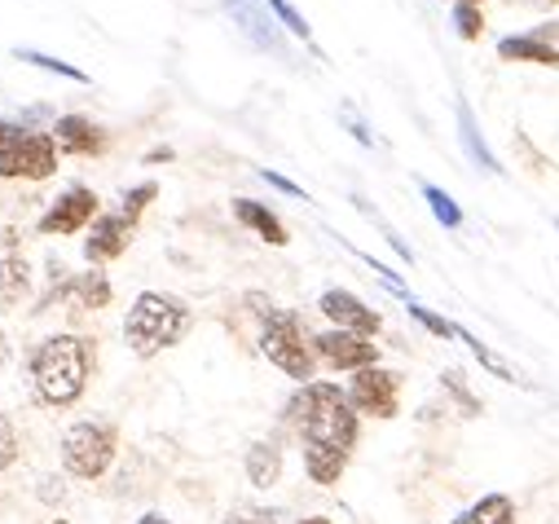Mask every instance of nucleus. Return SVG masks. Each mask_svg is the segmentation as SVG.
<instances>
[{"instance_id": "f257e3e1", "label": "nucleus", "mask_w": 559, "mask_h": 524, "mask_svg": "<svg viewBox=\"0 0 559 524\" xmlns=\"http://www.w3.org/2000/svg\"><path fill=\"white\" fill-rule=\"evenodd\" d=\"M287 424L305 441V472L318 485H335L353 458L357 445V410L348 402V392L335 383H305L296 397L287 402Z\"/></svg>"}, {"instance_id": "f03ea898", "label": "nucleus", "mask_w": 559, "mask_h": 524, "mask_svg": "<svg viewBox=\"0 0 559 524\" xmlns=\"http://www.w3.org/2000/svg\"><path fill=\"white\" fill-rule=\"evenodd\" d=\"M97 366V344L84 335H49L32 353V379H36V397L45 406H75L88 388V374Z\"/></svg>"}, {"instance_id": "7ed1b4c3", "label": "nucleus", "mask_w": 559, "mask_h": 524, "mask_svg": "<svg viewBox=\"0 0 559 524\" xmlns=\"http://www.w3.org/2000/svg\"><path fill=\"white\" fill-rule=\"evenodd\" d=\"M190 331V305L168 291H142L123 318V340L136 357H159Z\"/></svg>"}, {"instance_id": "20e7f679", "label": "nucleus", "mask_w": 559, "mask_h": 524, "mask_svg": "<svg viewBox=\"0 0 559 524\" xmlns=\"http://www.w3.org/2000/svg\"><path fill=\"white\" fill-rule=\"evenodd\" d=\"M247 305L260 313V353L300 383H313V366H318V353H313V340L305 335L300 326V313L292 309H277L273 300L264 296H247Z\"/></svg>"}, {"instance_id": "39448f33", "label": "nucleus", "mask_w": 559, "mask_h": 524, "mask_svg": "<svg viewBox=\"0 0 559 524\" xmlns=\"http://www.w3.org/2000/svg\"><path fill=\"white\" fill-rule=\"evenodd\" d=\"M58 172V142L40 128H23L0 119V177H23V181H45Z\"/></svg>"}, {"instance_id": "423d86ee", "label": "nucleus", "mask_w": 559, "mask_h": 524, "mask_svg": "<svg viewBox=\"0 0 559 524\" xmlns=\"http://www.w3.org/2000/svg\"><path fill=\"white\" fill-rule=\"evenodd\" d=\"M115 450H119V432L97 419H84V424L67 428V437H62V463L80 480L106 476V467L115 463Z\"/></svg>"}, {"instance_id": "0eeeda50", "label": "nucleus", "mask_w": 559, "mask_h": 524, "mask_svg": "<svg viewBox=\"0 0 559 524\" xmlns=\"http://www.w3.org/2000/svg\"><path fill=\"white\" fill-rule=\"evenodd\" d=\"M396 397H401V374L396 370H383V366H366L348 383L353 410H361L370 419H392L396 415Z\"/></svg>"}, {"instance_id": "6e6552de", "label": "nucleus", "mask_w": 559, "mask_h": 524, "mask_svg": "<svg viewBox=\"0 0 559 524\" xmlns=\"http://www.w3.org/2000/svg\"><path fill=\"white\" fill-rule=\"evenodd\" d=\"M221 5L229 10V19L238 23V32H242L255 49H264V53H273V58H287L283 27H277V19H273V10L264 5V0H221Z\"/></svg>"}, {"instance_id": "1a4fd4ad", "label": "nucleus", "mask_w": 559, "mask_h": 524, "mask_svg": "<svg viewBox=\"0 0 559 524\" xmlns=\"http://www.w3.org/2000/svg\"><path fill=\"white\" fill-rule=\"evenodd\" d=\"M313 353L335 366V370H366V366H379V344L366 340V335H353V331H322L313 335Z\"/></svg>"}, {"instance_id": "9d476101", "label": "nucleus", "mask_w": 559, "mask_h": 524, "mask_svg": "<svg viewBox=\"0 0 559 524\" xmlns=\"http://www.w3.org/2000/svg\"><path fill=\"white\" fill-rule=\"evenodd\" d=\"M88 221H97V194L88 186H71L62 199H53V207L40 216V234H80Z\"/></svg>"}, {"instance_id": "9b49d317", "label": "nucleus", "mask_w": 559, "mask_h": 524, "mask_svg": "<svg viewBox=\"0 0 559 524\" xmlns=\"http://www.w3.org/2000/svg\"><path fill=\"white\" fill-rule=\"evenodd\" d=\"M318 309L335 322V331H353V335H379V326H383V318L370 309V305H361L353 291H340V287H331V291H322V300H318Z\"/></svg>"}, {"instance_id": "f8f14e48", "label": "nucleus", "mask_w": 559, "mask_h": 524, "mask_svg": "<svg viewBox=\"0 0 559 524\" xmlns=\"http://www.w3.org/2000/svg\"><path fill=\"white\" fill-rule=\"evenodd\" d=\"M132 229L136 221H128L123 212H110V216H97L93 221V234L84 238V255H88V265H106V260H119L132 242Z\"/></svg>"}, {"instance_id": "ddd939ff", "label": "nucleus", "mask_w": 559, "mask_h": 524, "mask_svg": "<svg viewBox=\"0 0 559 524\" xmlns=\"http://www.w3.org/2000/svg\"><path fill=\"white\" fill-rule=\"evenodd\" d=\"M53 142L67 155H102L106 151V133L93 119H84V115H62L53 123Z\"/></svg>"}, {"instance_id": "4468645a", "label": "nucleus", "mask_w": 559, "mask_h": 524, "mask_svg": "<svg viewBox=\"0 0 559 524\" xmlns=\"http://www.w3.org/2000/svg\"><path fill=\"white\" fill-rule=\"evenodd\" d=\"M49 270H53V291H58V296H75V300L88 305V309H106V305H110V283H106L102 270H88V274H80V278H67V274H62L67 265H49Z\"/></svg>"}, {"instance_id": "2eb2a0df", "label": "nucleus", "mask_w": 559, "mask_h": 524, "mask_svg": "<svg viewBox=\"0 0 559 524\" xmlns=\"http://www.w3.org/2000/svg\"><path fill=\"white\" fill-rule=\"evenodd\" d=\"M550 32H555V27H542V36H507V40H498V58H507V62H542V67H559V49L546 45Z\"/></svg>"}, {"instance_id": "dca6fc26", "label": "nucleus", "mask_w": 559, "mask_h": 524, "mask_svg": "<svg viewBox=\"0 0 559 524\" xmlns=\"http://www.w3.org/2000/svg\"><path fill=\"white\" fill-rule=\"evenodd\" d=\"M234 216H238L251 234H260L264 242H273V247H287V238H292V234H287V225L277 221L264 203H255V199H234Z\"/></svg>"}, {"instance_id": "f3484780", "label": "nucleus", "mask_w": 559, "mask_h": 524, "mask_svg": "<svg viewBox=\"0 0 559 524\" xmlns=\"http://www.w3.org/2000/svg\"><path fill=\"white\" fill-rule=\"evenodd\" d=\"M247 476L255 489H273L277 476H283V450H277L273 441H255L247 450Z\"/></svg>"}, {"instance_id": "a211bd4d", "label": "nucleus", "mask_w": 559, "mask_h": 524, "mask_svg": "<svg viewBox=\"0 0 559 524\" xmlns=\"http://www.w3.org/2000/svg\"><path fill=\"white\" fill-rule=\"evenodd\" d=\"M459 138H463V151L472 155V164H476L480 172H498V159L489 155V146H485V138H480V123H476V115H472L467 102H459Z\"/></svg>"}, {"instance_id": "6ab92c4d", "label": "nucleus", "mask_w": 559, "mask_h": 524, "mask_svg": "<svg viewBox=\"0 0 559 524\" xmlns=\"http://www.w3.org/2000/svg\"><path fill=\"white\" fill-rule=\"evenodd\" d=\"M450 524H515V502L507 493H485L476 507H467Z\"/></svg>"}, {"instance_id": "aec40b11", "label": "nucleus", "mask_w": 559, "mask_h": 524, "mask_svg": "<svg viewBox=\"0 0 559 524\" xmlns=\"http://www.w3.org/2000/svg\"><path fill=\"white\" fill-rule=\"evenodd\" d=\"M14 58L19 62H27V67H40V71H49V75H62V80H75V84H88V71H80V67H71V62H58V58H49V53H40V49H14Z\"/></svg>"}, {"instance_id": "412c9836", "label": "nucleus", "mask_w": 559, "mask_h": 524, "mask_svg": "<svg viewBox=\"0 0 559 524\" xmlns=\"http://www.w3.org/2000/svg\"><path fill=\"white\" fill-rule=\"evenodd\" d=\"M23 291H27V265L19 255H5L0 260V300L14 305V300H23Z\"/></svg>"}, {"instance_id": "4be33fe9", "label": "nucleus", "mask_w": 559, "mask_h": 524, "mask_svg": "<svg viewBox=\"0 0 559 524\" xmlns=\"http://www.w3.org/2000/svg\"><path fill=\"white\" fill-rule=\"evenodd\" d=\"M424 199H428V207H432V216L445 225V229H459L463 225V207L441 190V186H424Z\"/></svg>"}, {"instance_id": "5701e85b", "label": "nucleus", "mask_w": 559, "mask_h": 524, "mask_svg": "<svg viewBox=\"0 0 559 524\" xmlns=\"http://www.w3.org/2000/svg\"><path fill=\"white\" fill-rule=\"evenodd\" d=\"M459 340H463V344H467V348H472V353L480 357V366H489V370H493L498 379H507V383H524V379H520V374H515V370H511V366H507L502 357H493V353H489V348H485V344H480V340H476L472 331H459Z\"/></svg>"}, {"instance_id": "b1692460", "label": "nucleus", "mask_w": 559, "mask_h": 524, "mask_svg": "<svg viewBox=\"0 0 559 524\" xmlns=\"http://www.w3.org/2000/svg\"><path fill=\"white\" fill-rule=\"evenodd\" d=\"M264 5L273 10V19L283 23L292 36H300V40H313V32H309V23H305V14H300L296 5H287V0H264Z\"/></svg>"}, {"instance_id": "393cba45", "label": "nucleus", "mask_w": 559, "mask_h": 524, "mask_svg": "<svg viewBox=\"0 0 559 524\" xmlns=\"http://www.w3.org/2000/svg\"><path fill=\"white\" fill-rule=\"evenodd\" d=\"M405 309H409V318H418V322H424L432 335H441V340H459V326L454 322H445L441 313H432V309H424V305H418V300H405Z\"/></svg>"}, {"instance_id": "a878e982", "label": "nucleus", "mask_w": 559, "mask_h": 524, "mask_svg": "<svg viewBox=\"0 0 559 524\" xmlns=\"http://www.w3.org/2000/svg\"><path fill=\"white\" fill-rule=\"evenodd\" d=\"M155 194H159V186H155V181H142V186H132V190L123 194V207H119V212H123L128 221H136V216H142V212L151 207V199H155Z\"/></svg>"}, {"instance_id": "bb28decb", "label": "nucleus", "mask_w": 559, "mask_h": 524, "mask_svg": "<svg viewBox=\"0 0 559 524\" xmlns=\"http://www.w3.org/2000/svg\"><path fill=\"white\" fill-rule=\"evenodd\" d=\"M225 524H283V511L277 507H247V511L225 515Z\"/></svg>"}, {"instance_id": "cd10ccee", "label": "nucleus", "mask_w": 559, "mask_h": 524, "mask_svg": "<svg viewBox=\"0 0 559 524\" xmlns=\"http://www.w3.org/2000/svg\"><path fill=\"white\" fill-rule=\"evenodd\" d=\"M454 23H459V36H463V40H476V36L485 32L480 10H476V5H463V0H459V10H454Z\"/></svg>"}, {"instance_id": "c85d7f7f", "label": "nucleus", "mask_w": 559, "mask_h": 524, "mask_svg": "<svg viewBox=\"0 0 559 524\" xmlns=\"http://www.w3.org/2000/svg\"><path fill=\"white\" fill-rule=\"evenodd\" d=\"M14 458H19V437H14L10 415H0V472H10Z\"/></svg>"}, {"instance_id": "c756f323", "label": "nucleus", "mask_w": 559, "mask_h": 524, "mask_svg": "<svg viewBox=\"0 0 559 524\" xmlns=\"http://www.w3.org/2000/svg\"><path fill=\"white\" fill-rule=\"evenodd\" d=\"M445 388L454 392V402L463 406V415H472V419L480 415V402H476V397H472V392H467V383L459 379V370H445Z\"/></svg>"}, {"instance_id": "7c9ffc66", "label": "nucleus", "mask_w": 559, "mask_h": 524, "mask_svg": "<svg viewBox=\"0 0 559 524\" xmlns=\"http://www.w3.org/2000/svg\"><path fill=\"white\" fill-rule=\"evenodd\" d=\"M260 177H264V181H269L273 190H283V194H292V199H309V194H305V190H300L296 181H287L283 172H269V168H260Z\"/></svg>"}, {"instance_id": "2f4dec72", "label": "nucleus", "mask_w": 559, "mask_h": 524, "mask_svg": "<svg viewBox=\"0 0 559 524\" xmlns=\"http://www.w3.org/2000/svg\"><path fill=\"white\" fill-rule=\"evenodd\" d=\"M344 123H348V133H353V138H357L361 146H374V138H370V128H366V123H361V119H357L353 110H344Z\"/></svg>"}, {"instance_id": "473e14b6", "label": "nucleus", "mask_w": 559, "mask_h": 524, "mask_svg": "<svg viewBox=\"0 0 559 524\" xmlns=\"http://www.w3.org/2000/svg\"><path fill=\"white\" fill-rule=\"evenodd\" d=\"M136 524H173V520H164V515H159V511H146V515H142V520H136Z\"/></svg>"}, {"instance_id": "72a5a7b5", "label": "nucleus", "mask_w": 559, "mask_h": 524, "mask_svg": "<svg viewBox=\"0 0 559 524\" xmlns=\"http://www.w3.org/2000/svg\"><path fill=\"white\" fill-rule=\"evenodd\" d=\"M5 357H10V340H5V331H0V366H5Z\"/></svg>"}, {"instance_id": "f704fd0d", "label": "nucleus", "mask_w": 559, "mask_h": 524, "mask_svg": "<svg viewBox=\"0 0 559 524\" xmlns=\"http://www.w3.org/2000/svg\"><path fill=\"white\" fill-rule=\"evenodd\" d=\"M296 524H331L326 515H305V520H296Z\"/></svg>"}, {"instance_id": "c9c22d12", "label": "nucleus", "mask_w": 559, "mask_h": 524, "mask_svg": "<svg viewBox=\"0 0 559 524\" xmlns=\"http://www.w3.org/2000/svg\"><path fill=\"white\" fill-rule=\"evenodd\" d=\"M463 5H476V0H463Z\"/></svg>"}, {"instance_id": "e433bc0d", "label": "nucleus", "mask_w": 559, "mask_h": 524, "mask_svg": "<svg viewBox=\"0 0 559 524\" xmlns=\"http://www.w3.org/2000/svg\"><path fill=\"white\" fill-rule=\"evenodd\" d=\"M555 229H559V221H555Z\"/></svg>"}]
</instances>
